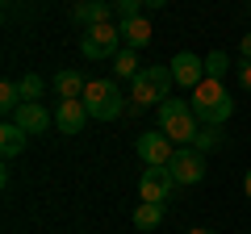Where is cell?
I'll return each instance as SVG.
<instances>
[{
    "label": "cell",
    "mask_w": 251,
    "mask_h": 234,
    "mask_svg": "<svg viewBox=\"0 0 251 234\" xmlns=\"http://www.w3.org/2000/svg\"><path fill=\"white\" fill-rule=\"evenodd\" d=\"M193 117H197L201 126H222V121H230V113H234V100H230V92H226V84H218V80H201L197 88H193Z\"/></svg>",
    "instance_id": "6da1fadb"
},
{
    "label": "cell",
    "mask_w": 251,
    "mask_h": 234,
    "mask_svg": "<svg viewBox=\"0 0 251 234\" xmlns=\"http://www.w3.org/2000/svg\"><path fill=\"white\" fill-rule=\"evenodd\" d=\"M80 100L88 109V117H97V121H117L126 113V92L117 80H88Z\"/></svg>",
    "instance_id": "7a4b0ae2"
},
{
    "label": "cell",
    "mask_w": 251,
    "mask_h": 234,
    "mask_svg": "<svg viewBox=\"0 0 251 234\" xmlns=\"http://www.w3.org/2000/svg\"><path fill=\"white\" fill-rule=\"evenodd\" d=\"M159 130H163L176 146H193L201 121L193 117V105H188V100H172V96H168V100L159 105Z\"/></svg>",
    "instance_id": "3957f363"
},
{
    "label": "cell",
    "mask_w": 251,
    "mask_h": 234,
    "mask_svg": "<svg viewBox=\"0 0 251 234\" xmlns=\"http://www.w3.org/2000/svg\"><path fill=\"white\" fill-rule=\"evenodd\" d=\"M117 50H122V29H117V21H105V25H92L80 34V54L84 59H117Z\"/></svg>",
    "instance_id": "277c9868"
},
{
    "label": "cell",
    "mask_w": 251,
    "mask_h": 234,
    "mask_svg": "<svg viewBox=\"0 0 251 234\" xmlns=\"http://www.w3.org/2000/svg\"><path fill=\"white\" fill-rule=\"evenodd\" d=\"M134 151H138V159H143L147 167H168V163H172V155H176L180 146L172 142V138L163 134V130H151V134H138Z\"/></svg>",
    "instance_id": "5b68a950"
},
{
    "label": "cell",
    "mask_w": 251,
    "mask_h": 234,
    "mask_svg": "<svg viewBox=\"0 0 251 234\" xmlns=\"http://www.w3.org/2000/svg\"><path fill=\"white\" fill-rule=\"evenodd\" d=\"M168 171H172V180H176V184H201V180H205V155L193 151V146H180V151L172 155Z\"/></svg>",
    "instance_id": "8992f818"
},
{
    "label": "cell",
    "mask_w": 251,
    "mask_h": 234,
    "mask_svg": "<svg viewBox=\"0 0 251 234\" xmlns=\"http://www.w3.org/2000/svg\"><path fill=\"white\" fill-rule=\"evenodd\" d=\"M172 75H176V84L180 88H197L201 80H205V59L201 54H193V50H180V54H172Z\"/></svg>",
    "instance_id": "52a82bcc"
},
{
    "label": "cell",
    "mask_w": 251,
    "mask_h": 234,
    "mask_svg": "<svg viewBox=\"0 0 251 234\" xmlns=\"http://www.w3.org/2000/svg\"><path fill=\"white\" fill-rule=\"evenodd\" d=\"M172 188H176V180H172L168 167H143V176H138V197L143 201H168Z\"/></svg>",
    "instance_id": "ba28073f"
},
{
    "label": "cell",
    "mask_w": 251,
    "mask_h": 234,
    "mask_svg": "<svg viewBox=\"0 0 251 234\" xmlns=\"http://www.w3.org/2000/svg\"><path fill=\"white\" fill-rule=\"evenodd\" d=\"M72 21L80 29L105 25V21H113V0H75L72 4Z\"/></svg>",
    "instance_id": "9c48e42d"
},
{
    "label": "cell",
    "mask_w": 251,
    "mask_h": 234,
    "mask_svg": "<svg viewBox=\"0 0 251 234\" xmlns=\"http://www.w3.org/2000/svg\"><path fill=\"white\" fill-rule=\"evenodd\" d=\"M13 121H17L25 134H46V130L54 126V113L42 105V100H25V105L17 109V117H13Z\"/></svg>",
    "instance_id": "30bf717a"
},
{
    "label": "cell",
    "mask_w": 251,
    "mask_h": 234,
    "mask_svg": "<svg viewBox=\"0 0 251 234\" xmlns=\"http://www.w3.org/2000/svg\"><path fill=\"white\" fill-rule=\"evenodd\" d=\"M54 126H59V134H80V130L88 126V109H84V100H59V109H54Z\"/></svg>",
    "instance_id": "8fae6325"
},
{
    "label": "cell",
    "mask_w": 251,
    "mask_h": 234,
    "mask_svg": "<svg viewBox=\"0 0 251 234\" xmlns=\"http://www.w3.org/2000/svg\"><path fill=\"white\" fill-rule=\"evenodd\" d=\"M155 105H163L159 88L151 84V75H147V71H138L134 80H130V109H134V113H143V109H155Z\"/></svg>",
    "instance_id": "7c38bea8"
},
{
    "label": "cell",
    "mask_w": 251,
    "mask_h": 234,
    "mask_svg": "<svg viewBox=\"0 0 251 234\" xmlns=\"http://www.w3.org/2000/svg\"><path fill=\"white\" fill-rule=\"evenodd\" d=\"M50 88L59 92V100H80L84 88H88V80H84V71H75V67H63V71H54Z\"/></svg>",
    "instance_id": "4fadbf2b"
},
{
    "label": "cell",
    "mask_w": 251,
    "mask_h": 234,
    "mask_svg": "<svg viewBox=\"0 0 251 234\" xmlns=\"http://www.w3.org/2000/svg\"><path fill=\"white\" fill-rule=\"evenodd\" d=\"M117 29H122V42L130 46V50H143L147 42L155 38V29H151V21L147 17H130V21H117Z\"/></svg>",
    "instance_id": "5bb4252c"
},
{
    "label": "cell",
    "mask_w": 251,
    "mask_h": 234,
    "mask_svg": "<svg viewBox=\"0 0 251 234\" xmlns=\"http://www.w3.org/2000/svg\"><path fill=\"white\" fill-rule=\"evenodd\" d=\"M163 217H168V201H138V209H134L138 230H159Z\"/></svg>",
    "instance_id": "9a60e30c"
},
{
    "label": "cell",
    "mask_w": 251,
    "mask_h": 234,
    "mask_svg": "<svg viewBox=\"0 0 251 234\" xmlns=\"http://www.w3.org/2000/svg\"><path fill=\"white\" fill-rule=\"evenodd\" d=\"M25 130L17 126V121H4V126H0V155H4V159H17L21 151H25Z\"/></svg>",
    "instance_id": "2e32d148"
},
{
    "label": "cell",
    "mask_w": 251,
    "mask_h": 234,
    "mask_svg": "<svg viewBox=\"0 0 251 234\" xmlns=\"http://www.w3.org/2000/svg\"><path fill=\"white\" fill-rule=\"evenodd\" d=\"M21 105H25V100H21V88H17V80H4V84H0V113H4V121H13Z\"/></svg>",
    "instance_id": "e0dca14e"
},
{
    "label": "cell",
    "mask_w": 251,
    "mask_h": 234,
    "mask_svg": "<svg viewBox=\"0 0 251 234\" xmlns=\"http://www.w3.org/2000/svg\"><path fill=\"white\" fill-rule=\"evenodd\" d=\"M138 71H143V67H138V50L122 46V50H117V59H113V75H117V80H134Z\"/></svg>",
    "instance_id": "ac0fdd59"
},
{
    "label": "cell",
    "mask_w": 251,
    "mask_h": 234,
    "mask_svg": "<svg viewBox=\"0 0 251 234\" xmlns=\"http://www.w3.org/2000/svg\"><path fill=\"white\" fill-rule=\"evenodd\" d=\"M222 142H226L222 126H201V130H197V138H193V151L209 155V151H218V146H222Z\"/></svg>",
    "instance_id": "d6986e66"
},
{
    "label": "cell",
    "mask_w": 251,
    "mask_h": 234,
    "mask_svg": "<svg viewBox=\"0 0 251 234\" xmlns=\"http://www.w3.org/2000/svg\"><path fill=\"white\" fill-rule=\"evenodd\" d=\"M147 75H151V84L159 88V96L168 100V92L176 88V75H172V63H151V67H143Z\"/></svg>",
    "instance_id": "ffe728a7"
},
{
    "label": "cell",
    "mask_w": 251,
    "mask_h": 234,
    "mask_svg": "<svg viewBox=\"0 0 251 234\" xmlns=\"http://www.w3.org/2000/svg\"><path fill=\"white\" fill-rule=\"evenodd\" d=\"M230 67H234V63L226 59V50H209V54H205V80H218V84H222Z\"/></svg>",
    "instance_id": "44dd1931"
},
{
    "label": "cell",
    "mask_w": 251,
    "mask_h": 234,
    "mask_svg": "<svg viewBox=\"0 0 251 234\" xmlns=\"http://www.w3.org/2000/svg\"><path fill=\"white\" fill-rule=\"evenodd\" d=\"M17 88H21V100H42V92H46V80L29 71V75H21V80H17Z\"/></svg>",
    "instance_id": "7402d4cb"
},
{
    "label": "cell",
    "mask_w": 251,
    "mask_h": 234,
    "mask_svg": "<svg viewBox=\"0 0 251 234\" xmlns=\"http://www.w3.org/2000/svg\"><path fill=\"white\" fill-rule=\"evenodd\" d=\"M143 0H113V17L117 21H130V17H143Z\"/></svg>",
    "instance_id": "603a6c76"
},
{
    "label": "cell",
    "mask_w": 251,
    "mask_h": 234,
    "mask_svg": "<svg viewBox=\"0 0 251 234\" xmlns=\"http://www.w3.org/2000/svg\"><path fill=\"white\" fill-rule=\"evenodd\" d=\"M234 75H239V84L251 92V59H239V63H234Z\"/></svg>",
    "instance_id": "cb8c5ba5"
},
{
    "label": "cell",
    "mask_w": 251,
    "mask_h": 234,
    "mask_svg": "<svg viewBox=\"0 0 251 234\" xmlns=\"http://www.w3.org/2000/svg\"><path fill=\"white\" fill-rule=\"evenodd\" d=\"M239 50H243V59H251V34H243V42H239Z\"/></svg>",
    "instance_id": "d4e9b609"
},
{
    "label": "cell",
    "mask_w": 251,
    "mask_h": 234,
    "mask_svg": "<svg viewBox=\"0 0 251 234\" xmlns=\"http://www.w3.org/2000/svg\"><path fill=\"white\" fill-rule=\"evenodd\" d=\"M243 192H247V201H251V167H247V176H243Z\"/></svg>",
    "instance_id": "484cf974"
},
{
    "label": "cell",
    "mask_w": 251,
    "mask_h": 234,
    "mask_svg": "<svg viewBox=\"0 0 251 234\" xmlns=\"http://www.w3.org/2000/svg\"><path fill=\"white\" fill-rule=\"evenodd\" d=\"M147 9H163V4H168V0H143Z\"/></svg>",
    "instance_id": "4316f807"
},
{
    "label": "cell",
    "mask_w": 251,
    "mask_h": 234,
    "mask_svg": "<svg viewBox=\"0 0 251 234\" xmlns=\"http://www.w3.org/2000/svg\"><path fill=\"white\" fill-rule=\"evenodd\" d=\"M188 234H214V230H209V226H193Z\"/></svg>",
    "instance_id": "83f0119b"
},
{
    "label": "cell",
    "mask_w": 251,
    "mask_h": 234,
    "mask_svg": "<svg viewBox=\"0 0 251 234\" xmlns=\"http://www.w3.org/2000/svg\"><path fill=\"white\" fill-rule=\"evenodd\" d=\"M4 4H13V0H4Z\"/></svg>",
    "instance_id": "f1b7e54d"
}]
</instances>
